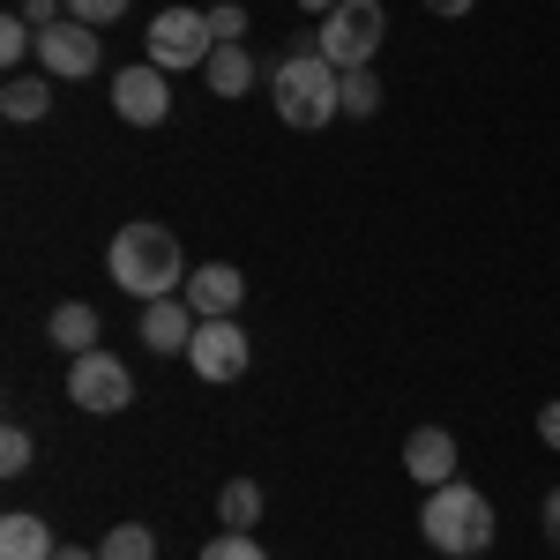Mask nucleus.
Returning a JSON list of instances; mask_svg holds the SVG:
<instances>
[{
	"mask_svg": "<svg viewBox=\"0 0 560 560\" xmlns=\"http://www.w3.org/2000/svg\"><path fill=\"white\" fill-rule=\"evenodd\" d=\"M240 300H247V277H240L232 261H210V269H195V277H187V306H195L202 322L240 314Z\"/></svg>",
	"mask_w": 560,
	"mask_h": 560,
	"instance_id": "11",
	"label": "nucleus"
},
{
	"mask_svg": "<svg viewBox=\"0 0 560 560\" xmlns=\"http://www.w3.org/2000/svg\"><path fill=\"white\" fill-rule=\"evenodd\" d=\"M195 329H202V314L187 306V292L142 306V345L158 351V359H165V351H187V345H195Z\"/></svg>",
	"mask_w": 560,
	"mask_h": 560,
	"instance_id": "10",
	"label": "nucleus"
},
{
	"mask_svg": "<svg viewBox=\"0 0 560 560\" xmlns=\"http://www.w3.org/2000/svg\"><path fill=\"white\" fill-rule=\"evenodd\" d=\"M31 52H38V31H31L23 15H0V60L23 75V60H31Z\"/></svg>",
	"mask_w": 560,
	"mask_h": 560,
	"instance_id": "20",
	"label": "nucleus"
},
{
	"mask_svg": "<svg viewBox=\"0 0 560 560\" xmlns=\"http://www.w3.org/2000/svg\"><path fill=\"white\" fill-rule=\"evenodd\" d=\"M202 560H269L255 546V530H217L210 546H202Z\"/></svg>",
	"mask_w": 560,
	"mask_h": 560,
	"instance_id": "21",
	"label": "nucleus"
},
{
	"mask_svg": "<svg viewBox=\"0 0 560 560\" xmlns=\"http://www.w3.org/2000/svg\"><path fill=\"white\" fill-rule=\"evenodd\" d=\"M546 538H553V546H560V486H553V493H546Z\"/></svg>",
	"mask_w": 560,
	"mask_h": 560,
	"instance_id": "27",
	"label": "nucleus"
},
{
	"mask_svg": "<svg viewBox=\"0 0 560 560\" xmlns=\"http://www.w3.org/2000/svg\"><path fill=\"white\" fill-rule=\"evenodd\" d=\"M210 38L217 45H240V38H247V8H240V0H217V8H210Z\"/></svg>",
	"mask_w": 560,
	"mask_h": 560,
	"instance_id": "23",
	"label": "nucleus"
},
{
	"mask_svg": "<svg viewBox=\"0 0 560 560\" xmlns=\"http://www.w3.org/2000/svg\"><path fill=\"white\" fill-rule=\"evenodd\" d=\"M419 530H427V546L433 553H448V560H478L486 546H493V501L478 493V486H464V478H448V486H433L427 493V509H419Z\"/></svg>",
	"mask_w": 560,
	"mask_h": 560,
	"instance_id": "3",
	"label": "nucleus"
},
{
	"mask_svg": "<svg viewBox=\"0 0 560 560\" xmlns=\"http://www.w3.org/2000/svg\"><path fill=\"white\" fill-rule=\"evenodd\" d=\"M52 560H97V546H60Z\"/></svg>",
	"mask_w": 560,
	"mask_h": 560,
	"instance_id": "29",
	"label": "nucleus"
},
{
	"mask_svg": "<svg viewBox=\"0 0 560 560\" xmlns=\"http://www.w3.org/2000/svg\"><path fill=\"white\" fill-rule=\"evenodd\" d=\"M404 471L419 478V486H448L456 478V441H448V427H419L411 441H404Z\"/></svg>",
	"mask_w": 560,
	"mask_h": 560,
	"instance_id": "12",
	"label": "nucleus"
},
{
	"mask_svg": "<svg viewBox=\"0 0 560 560\" xmlns=\"http://www.w3.org/2000/svg\"><path fill=\"white\" fill-rule=\"evenodd\" d=\"M478 0H427V15H471Z\"/></svg>",
	"mask_w": 560,
	"mask_h": 560,
	"instance_id": "28",
	"label": "nucleus"
},
{
	"mask_svg": "<svg viewBox=\"0 0 560 560\" xmlns=\"http://www.w3.org/2000/svg\"><path fill=\"white\" fill-rule=\"evenodd\" d=\"M382 38H388L382 0H345V8H329V15H322V31H314V45H322L345 75H351V68H374Z\"/></svg>",
	"mask_w": 560,
	"mask_h": 560,
	"instance_id": "4",
	"label": "nucleus"
},
{
	"mask_svg": "<svg viewBox=\"0 0 560 560\" xmlns=\"http://www.w3.org/2000/svg\"><path fill=\"white\" fill-rule=\"evenodd\" d=\"M60 8H68V0H23V23H31V31H52V23H68Z\"/></svg>",
	"mask_w": 560,
	"mask_h": 560,
	"instance_id": "25",
	"label": "nucleus"
},
{
	"mask_svg": "<svg viewBox=\"0 0 560 560\" xmlns=\"http://www.w3.org/2000/svg\"><path fill=\"white\" fill-rule=\"evenodd\" d=\"M217 52L210 38V8H165L158 23H150V68H165V75H179V68H202Z\"/></svg>",
	"mask_w": 560,
	"mask_h": 560,
	"instance_id": "5",
	"label": "nucleus"
},
{
	"mask_svg": "<svg viewBox=\"0 0 560 560\" xmlns=\"http://www.w3.org/2000/svg\"><path fill=\"white\" fill-rule=\"evenodd\" d=\"M68 396H75L83 411H97V419L128 411V404H135L128 359H113V351H83V359H68Z\"/></svg>",
	"mask_w": 560,
	"mask_h": 560,
	"instance_id": "6",
	"label": "nucleus"
},
{
	"mask_svg": "<svg viewBox=\"0 0 560 560\" xmlns=\"http://www.w3.org/2000/svg\"><path fill=\"white\" fill-rule=\"evenodd\" d=\"M68 15L90 23V31H105V23H120V15H128V0H68Z\"/></svg>",
	"mask_w": 560,
	"mask_h": 560,
	"instance_id": "24",
	"label": "nucleus"
},
{
	"mask_svg": "<svg viewBox=\"0 0 560 560\" xmlns=\"http://www.w3.org/2000/svg\"><path fill=\"white\" fill-rule=\"evenodd\" d=\"M269 90H277V120L300 128V135L329 128V120L345 113V68L314 38H306V52H284V60H277V83Z\"/></svg>",
	"mask_w": 560,
	"mask_h": 560,
	"instance_id": "2",
	"label": "nucleus"
},
{
	"mask_svg": "<svg viewBox=\"0 0 560 560\" xmlns=\"http://www.w3.org/2000/svg\"><path fill=\"white\" fill-rule=\"evenodd\" d=\"M202 83H210L217 97H247V90H255V52H247V45H217L210 60H202Z\"/></svg>",
	"mask_w": 560,
	"mask_h": 560,
	"instance_id": "15",
	"label": "nucleus"
},
{
	"mask_svg": "<svg viewBox=\"0 0 560 560\" xmlns=\"http://www.w3.org/2000/svg\"><path fill=\"white\" fill-rule=\"evenodd\" d=\"M113 113H120L128 128H165V120H173V75L150 68V60L120 68V75H113Z\"/></svg>",
	"mask_w": 560,
	"mask_h": 560,
	"instance_id": "7",
	"label": "nucleus"
},
{
	"mask_svg": "<svg viewBox=\"0 0 560 560\" xmlns=\"http://www.w3.org/2000/svg\"><path fill=\"white\" fill-rule=\"evenodd\" d=\"M538 441L560 456V396H553V404H538Z\"/></svg>",
	"mask_w": 560,
	"mask_h": 560,
	"instance_id": "26",
	"label": "nucleus"
},
{
	"mask_svg": "<svg viewBox=\"0 0 560 560\" xmlns=\"http://www.w3.org/2000/svg\"><path fill=\"white\" fill-rule=\"evenodd\" d=\"M300 8H314V15H329V8H345V0H300Z\"/></svg>",
	"mask_w": 560,
	"mask_h": 560,
	"instance_id": "30",
	"label": "nucleus"
},
{
	"mask_svg": "<svg viewBox=\"0 0 560 560\" xmlns=\"http://www.w3.org/2000/svg\"><path fill=\"white\" fill-rule=\"evenodd\" d=\"M31 456H38V448H31V433H23V427L0 433V478H23V471H31Z\"/></svg>",
	"mask_w": 560,
	"mask_h": 560,
	"instance_id": "22",
	"label": "nucleus"
},
{
	"mask_svg": "<svg viewBox=\"0 0 560 560\" xmlns=\"http://www.w3.org/2000/svg\"><path fill=\"white\" fill-rule=\"evenodd\" d=\"M382 113V75L374 68H351L345 75V120H374Z\"/></svg>",
	"mask_w": 560,
	"mask_h": 560,
	"instance_id": "19",
	"label": "nucleus"
},
{
	"mask_svg": "<svg viewBox=\"0 0 560 560\" xmlns=\"http://www.w3.org/2000/svg\"><path fill=\"white\" fill-rule=\"evenodd\" d=\"M45 345H52V351H68V359L97 351V306L60 300V306H52V322H45Z\"/></svg>",
	"mask_w": 560,
	"mask_h": 560,
	"instance_id": "14",
	"label": "nucleus"
},
{
	"mask_svg": "<svg viewBox=\"0 0 560 560\" xmlns=\"http://www.w3.org/2000/svg\"><path fill=\"white\" fill-rule=\"evenodd\" d=\"M105 269H113V284L128 292V300H173L187 292V255H179V240L158 224V217H135L113 232V247H105Z\"/></svg>",
	"mask_w": 560,
	"mask_h": 560,
	"instance_id": "1",
	"label": "nucleus"
},
{
	"mask_svg": "<svg viewBox=\"0 0 560 560\" xmlns=\"http://www.w3.org/2000/svg\"><path fill=\"white\" fill-rule=\"evenodd\" d=\"M97 60H105V52H97V31L75 23V15L52 23V31H38V68L52 83H83V75H97Z\"/></svg>",
	"mask_w": 560,
	"mask_h": 560,
	"instance_id": "9",
	"label": "nucleus"
},
{
	"mask_svg": "<svg viewBox=\"0 0 560 560\" xmlns=\"http://www.w3.org/2000/svg\"><path fill=\"white\" fill-rule=\"evenodd\" d=\"M0 113H8L15 128L45 120V113H52V75H8V83H0Z\"/></svg>",
	"mask_w": 560,
	"mask_h": 560,
	"instance_id": "16",
	"label": "nucleus"
},
{
	"mask_svg": "<svg viewBox=\"0 0 560 560\" xmlns=\"http://www.w3.org/2000/svg\"><path fill=\"white\" fill-rule=\"evenodd\" d=\"M97 560H158V530L150 523H113L97 538Z\"/></svg>",
	"mask_w": 560,
	"mask_h": 560,
	"instance_id": "18",
	"label": "nucleus"
},
{
	"mask_svg": "<svg viewBox=\"0 0 560 560\" xmlns=\"http://www.w3.org/2000/svg\"><path fill=\"white\" fill-rule=\"evenodd\" d=\"M247 359H255V345H247V329L232 322V314H217V322H202L195 329V345H187V366L202 374V382H240L247 374Z\"/></svg>",
	"mask_w": 560,
	"mask_h": 560,
	"instance_id": "8",
	"label": "nucleus"
},
{
	"mask_svg": "<svg viewBox=\"0 0 560 560\" xmlns=\"http://www.w3.org/2000/svg\"><path fill=\"white\" fill-rule=\"evenodd\" d=\"M52 553H60V538L45 516H31V509L0 516V560H52Z\"/></svg>",
	"mask_w": 560,
	"mask_h": 560,
	"instance_id": "13",
	"label": "nucleus"
},
{
	"mask_svg": "<svg viewBox=\"0 0 560 560\" xmlns=\"http://www.w3.org/2000/svg\"><path fill=\"white\" fill-rule=\"evenodd\" d=\"M217 523H224V530H255L261 523V486L255 478H224V486H217Z\"/></svg>",
	"mask_w": 560,
	"mask_h": 560,
	"instance_id": "17",
	"label": "nucleus"
}]
</instances>
